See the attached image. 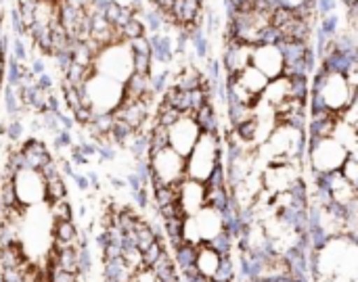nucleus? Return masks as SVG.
Here are the masks:
<instances>
[{
  "mask_svg": "<svg viewBox=\"0 0 358 282\" xmlns=\"http://www.w3.org/2000/svg\"><path fill=\"white\" fill-rule=\"evenodd\" d=\"M99 0H17L23 34L42 54L59 59L78 25Z\"/></svg>",
  "mask_w": 358,
  "mask_h": 282,
  "instance_id": "nucleus-1",
  "label": "nucleus"
},
{
  "mask_svg": "<svg viewBox=\"0 0 358 282\" xmlns=\"http://www.w3.org/2000/svg\"><path fill=\"white\" fill-rule=\"evenodd\" d=\"M145 172L147 182L153 188H178V184L187 180V157H182L168 144L147 149Z\"/></svg>",
  "mask_w": 358,
  "mask_h": 282,
  "instance_id": "nucleus-2",
  "label": "nucleus"
},
{
  "mask_svg": "<svg viewBox=\"0 0 358 282\" xmlns=\"http://www.w3.org/2000/svg\"><path fill=\"white\" fill-rule=\"evenodd\" d=\"M352 101H355V88L350 86L346 73L325 67L317 73L310 105H319L342 117L352 107Z\"/></svg>",
  "mask_w": 358,
  "mask_h": 282,
  "instance_id": "nucleus-3",
  "label": "nucleus"
},
{
  "mask_svg": "<svg viewBox=\"0 0 358 282\" xmlns=\"http://www.w3.org/2000/svg\"><path fill=\"white\" fill-rule=\"evenodd\" d=\"M222 170V138L218 132H203L195 149L187 157V178L210 184Z\"/></svg>",
  "mask_w": 358,
  "mask_h": 282,
  "instance_id": "nucleus-4",
  "label": "nucleus"
},
{
  "mask_svg": "<svg viewBox=\"0 0 358 282\" xmlns=\"http://www.w3.org/2000/svg\"><path fill=\"white\" fill-rule=\"evenodd\" d=\"M350 157V151L334 136L308 138V161L315 176H329L342 172Z\"/></svg>",
  "mask_w": 358,
  "mask_h": 282,
  "instance_id": "nucleus-5",
  "label": "nucleus"
},
{
  "mask_svg": "<svg viewBox=\"0 0 358 282\" xmlns=\"http://www.w3.org/2000/svg\"><path fill=\"white\" fill-rule=\"evenodd\" d=\"M306 134L302 126L294 124H277L262 144L268 151V159H289V161H300V157L306 151Z\"/></svg>",
  "mask_w": 358,
  "mask_h": 282,
  "instance_id": "nucleus-6",
  "label": "nucleus"
},
{
  "mask_svg": "<svg viewBox=\"0 0 358 282\" xmlns=\"http://www.w3.org/2000/svg\"><path fill=\"white\" fill-rule=\"evenodd\" d=\"M164 128H166L168 147H172L182 157H189V153L195 149V144L199 142V138L203 134L193 111H180V115Z\"/></svg>",
  "mask_w": 358,
  "mask_h": 282,
  "instance_id": "nucleus-7",
  "label": "nucleus"
},
{
  "mask_svg": "<svg viewBox=\"0 0 358 282\" xmlns=\"http://www.w3.org/2000/svg\"><path fill=\"white\" fill-rule=\"evenodd\" d=\"M298 163L300 161H285V163L268 161V165L262 170V186H264V191H268L271 195L294 191L302 182Z\"/></svg>",
  "mask_w": 358,
  "mask_h": 282,
  "instance_id": "nucleus-8",
  "label": "nucleus"
},
{
  "mask_svg": "<svg viewBox=\"0 0 358 282\" xmlns=\"http://www.w3.org/2000/svg\"><path fill=\"white\" fill-rule=\"evenodd\" d=\"M252 65L256 69H260L268 80L285 75V54H283L279 42L256 44L254 52H252Z\"/></svg>",
  "mask_w": 358,
  "mask_h": 282,
  "instance_id": "nucleus-9",
  "label": "nucleus"
},
{
  "mask_svg": "<svg viewBox=\"0 0 358 282\" xmlns=\"http://www.w3.org/2000/svg\"><path fill=\"white\" fill-rule=\"evenodd\" d=\"M176 205L185 218L197 216L208 205V184L197 180H182L176 188Z\"/></svg>",
  "mask_w": 358,
  "mask_h": 282,
  "instance_id": "nucleus-10",
  "label": "nucleus"
},
{
  "mask_svg": "<svg viewBox=\"0 0 358 282\" xmlns=\"http://www.w3.org/2000/svg\"><path fill=\"white\" fill-rule=\"evenodd\" d=\"M252 52H254L252 44L239 42L235 38L227 40V46L222 52V65H224V71L229 73V77L239 75L245 67L252 65Z\"/></svg>",
  "mask_w": 358,
  "mask_h": 282,
  "instance_id": "nucleus-11",
  "label": "nucleus"
},
{
  "mask_svg": "<svg viewBox=\"0 0 358 282\" xmlns=\"http://www.w3.org/2000/svg\"><path fill=\"white\" fill-rule=\"evenodd\" d=\"M222 264H224V253L218 247L203 243L195 249V270L201 279L216 281Z\"/></svg>",
  "mask_w": 358,
  "mask_h": 282,
  "instance_id": "nucleus-12",
  "label": "nucleus"
},
{
  "mask_svg": "<svg viewBox=\"0 0 358 282\" xmlns=\"http://www.w3.org/2000/svg\"><path fill=\"white\" fill-rule=\"evenodd\" d=\"M292 98H298L296 96V90H294V77L279 75V77H275V80L268 82V86L262 92V98L260 101L275 111L277 107H281L283 103H287Z\"/></svg>",
  "mask_w": 358,
  "mask_h": 282,
  "instance_id": "nucleus-13",
  "label": "nucleus"
},
{
  "mask_svg": "<svg viewBox=\"0 0 358 282\" xmlns=\"http://www.w3.org/2000/svg\"><path fill=\"white\" fill-rule=\"evenodd\" d=\"M243 90H248L252 96H256V98H262V92L266 90V86H268V77L260 71V69H256L254 65H250V67H245L239 75H235L233 77Z\"/></svg>",
  "mask_w": 358,
  "mask_h": 282,
  "instance_id": "nucleus-14",
  "label": "nucleus"
},
{
  "mask_svg": "<svg viewBox=\"0 0 358 282\" xmlns=\"http://www.w3.org/2000/svg\"><path fill=\"white\" fill-rule=\"evenodd\" d=\"M180 243L182 245H189V247H199L203 245L201 237H199V228H197V222L195 218H185L182 224H180Z\"/></svg>",
  "mask_w": 358,
  "mask_h": 282,
  "instance_id": "nucleus-15",
  "label": "nucleus"
},
{
  "mask_svg": "<svg viewBox=\"0 0 358 282\" xmlns=\"http://www.w3.org/2000/svg\"><path fill=\"white\" fill-rule=\"evenodd\" d=\"M4 71H6V29H4V13L0 6V94L4 84Z\"/></svg>",
  "mask_w": 358,
  "mask_h": 282,
  "instance_id": "nucleus-16",
  "label": "nucleus"
},
{
  "mask_svg": "<svg viewBox=\"0 0 358 282\" xmlns=\"http://www.w3.org/2000/svg\"><path fill=\"white\" fill-rule=\"evenodd\" d=\"M130 282H164V281L157 276V272H155L153 268H143V270H138V272L132 276V281Z\"/></svg>",
  "mask_w": 358,
  "mask_h": 282,
  "instance_id": "nucleus-17",
  "label": "nucleus"
},
{
  "mask_svg": "<svg viewBox=\"0 0 358 282\" xmlns=\"http://www.w3.org/2000/svg\"><path fill=\"white\" fill-rule=\"evenodd\" d=\"M336 6H338V2H336V0H317V10H319V15H321V17L331 15V13L336 10Z\"/></svg>",
  "mask_w": 358,
  "mask_h": 282,
  "instance_id": "nucleus-18",
  "label": "nucleus"
},
{
  "mask_svg": "<svg viewBox=\"0 0 358 282\" xmlns=\"http://www.w3.org/2000/svg\"><path fill=\"white\" fill-rule=\"evenodd\" d=\"M281 8H289V10H300L306 4H310L313 0H277Z\"/></svg>",
  "mask_w": 358,
  "mask_h": 282,
  "instance_id": "nucleus-19",
  "label": "nucleus"
},
{
  "mask_svg": "<svg viewBox=\"0 0 358 282\" xmlns=\"http://www.w3.org/2000/svg\"><path fill=\"white\" fill-rule=\"evenodd\" d=\"M350 111L358 113V88L355 90V101H352V107H350Z\"/></svg>",
  "mask_w": 358,
  "mask_h": 282,
  "instance_id": "nucleus-20",
  "label": "nucleus"
},
{
  "mask_svg": "<svg viewBox=\"0 0 358 282\" xmlns=\"http://www.w3.org/2000/svg\"><path fill=\"white\" fill-rule=\"evenodd\" d=\"M344 2H346V4H348V6H350V4H357L358 0H344Z\"/></svg>",
  "mask_w": 358,
  "mask_h": 282,
  "instance_id": "nucleus-21",
  "label": "nucleus"
}]
</instances>
